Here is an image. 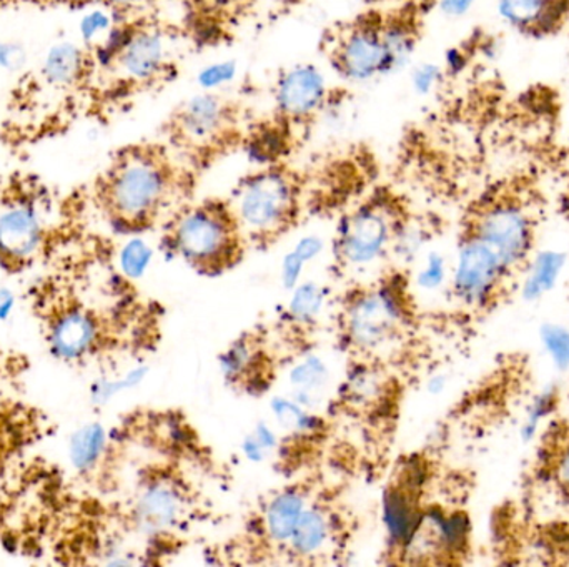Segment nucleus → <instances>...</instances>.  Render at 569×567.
<instances>
[{"label":"nucleus","instance_id":"13","mask_svg":"<svg viewBox=\"0 0 569 567\" xmlns=\"http://www.w3.org/2000/svg\"><path fill=\"white\" fill-rule=\"evenodd\" d=\"M523 478L525 489L547 496L569 516V415L547 416Z\"/></svg>","mask_w":569,"mask_h":567},{"label":"nucleus","instance_id":"3","mask_svg":"<svg viewBox=\"0 0 569 567\" xmlns=\"http://www.w3.org/2000/svg\"><path fill=\"white\" fill-rule=\"evenodd\" d=\"M87 107L116 112L137 97L162 90L180 77L189 50L147 22H116L92 50Z\"/></svg>","mask_w":569,"mask_h":567},{"label":"nucleus","instance_id":"39","mask_svg":"<svg viewBox=\"0 0 569 567\" xmlns=\"http://www.w3.org/2000/svg\"><path fill=\"white\" fill-rule=\"evenodd\" d=\"M567 396H568V402H569V388H568V393H567Z\"/></svg>","mask_w":569,"mask_h":567},{"label":"nucleus","instance_id":"18","mask_svg":"<svg viewBox=\"0 0 569 567\" xmlns=\"http://www.w3.org/2000/svg\"><path fill=\"white\" fill-rule=\"evenodd\" d=\"M307 508V498L298 489H288V492L277 495L269 503L266 515H263V528H266L270 541L277 543V545H288Z\"/></svg>","mask_w":569,"mask_h":567},{"label":"nucleus","instance_id":"35","mask_svg":"<svg viewBox=\"0 0 569 567\" xmlns=\"http://www.w3.org/2000/svg\"><path fill=\"white\" fill-rule=\"evenodd\" d=\"M473 3L475 0H438V6L443 10L445 16L453 17V19L463 17Z\"/></svg>","mask_w":569,"mask_h":567},{"label":"nucleus","instance_id":"25","mask_svg":"<svg viewBox=\"0 0 569 567\" xmlns=\"http://www.w3.org/2000/svg\"><path fill=\"white\" fill-rule=\"evenodd\" d=\"M560 256L555 255V253H540L533 269H531L530 275H528L527 282H525L523 292H527L530 298L543 295L545 292H548L553 286L558 272H560Z\"/></svg>","mask_w":569,"mask_h":567},{"label":"nucleus","instance_id":"20","mask_svg":"<svg viewBox=\"0 0 569 567\" xmlns=\"http://www.w3.org/2000/svg\"><path fill=\"white\" fill-rule=\"evenodd\" d=\"M331 536H333V522L330 515L320 506H313V508H307L301 516L288 546L293 555L301 558L317 556L330 543Z\"/></svg>","mask_w":569,"mask_h":567},{"label":"nucleus","instance_id":"16","mask_svg":"<svg viewBox=\"0 0 569 567\" xmlns=\"http://www.w3.org/2000/svg\"><path fill=\"white\" fill-rule=\"evenodd\" d=\"M186 512V499L180 495L179 488L170 483L159 482L149 486L137 499L133 516L137 526L143 533H157L172 529L179 525Z\"/></svg>","mask_w":569,"mask_h":567},{"label":"nucleus","instance_id":"12","mask_svg":"<svg viewBox=\"0 0 569 567\" xmlns=\"http://www.w3.org/2000/svg\"><path fill=\"white\" fill-rule=\"evenodd\" d=\"M401 553L413 565H465L473 555L470 513L457 506H425L418 528Z\"/></svg>","mask_w":569,"mask_h":567},{"label":"nucleus","instance_id":"30","mask_svg":"<svg viewBox=\"0 0 569 567\" xmlns=\"http://www.w3.org/2000/svg\"><path fill=\"white\" fill-rule=\"evenodd\" d=\"M305 265L307 263L291 250L282 260V269H280V280L284 290H293L300 283L303 275Z\"/></svg>","mask_w":569,"mask_h":567},{"label":"nucleus","instance_id":"32","mask_svg":"<svg viewBox=\"0 0 569 567\" xmlns=\"http://www.w3.org/2000/svg\"><path fill=\"white\" fill-rule=\"evenodd\" d=\"M293 252L303 260L305 263L313 262L323 252V240L320 236L308 235L300 239V242L293 246Z\"/></svg>","mask_w":569,"mask_h":567},{"label":"nucleus","instance_id":"17","mask_svg":"<svg viewBox=\"0 0 569 567\" xmlns=\"http://www.w3.org/2000/svg\"><path fill=\"white\" fill-rule=\"evenodd\" d=\"M99 342V325L89 312L67 310L57 316L50 328V343L56 355L66 360L82 358Z\"/></svg>","mask_w":569,"mask_h":567},{"label":"nucleus","instance_id":"23","mask_svg":"<svg viewBox=\"0 0 569 567\" xmlns=\"http://www.w3.org/2000/svg\"><path fill=\"white\" fill-rule=\"evenodd\" d=\"M107 433L100 425L83 426L70 443V458L79 469H89L106 452Z\"/></svg>","mask_w":569,"mask_h":567},{"label":"nucleus","instance_id":"34","mask_svg":"<svg viewBox=\"0 0 569 567\" xmlns=\"http://www.w3.org/2000/svg\"><path fill=\"white\" fill-rule=\"evenodd\" d=\"M440 67H421V69H418L417 73H415V87H417V90H420L421 93L430 92V90L433 89L435 85H437L438 80H440Z\"/></svg>","mask_w":569,"mask_h":567},{"label":"nucleus","instance_id":"26","mask_svg":"<svg viewBox=\"0 0 569 567\" xmlns=\"http://www.w3.org/2000/svg\"><path fill=\"white\" fill-rule=\"evenodd\" d=\"M152 259L153 250L150 249L149 243L140 239H133L120 250V269H122L123 275L129 276V279H140V276L146 275Z\"/></svg>","mask_w":569,"mask_h":567},{"label":"nucleus","instance_id":"6","mask_svg":"<svg viewBox=\"0 0 569 567\" xmlns=\"http://www.w3.org/2000/svg\"><path fill=\"white\" fill-rule=\"evenodd\" d=\"M253 119L242 100L220 90H203L173 107L163 120L160 139L200 175L246 150Z\"/></svg>","mask_w":569,"mask_h":567},{"label":"nucleus","instance_id":"21","mask_svg":"<svg viewBox=\"0 0 569 567\" xmlns=\"http://www.w3.org/2000/svg\"><path fill=\"white\" fill-rule=\"evenodd\" d=\"M288 379H290L291 389H293L291 398L311 409V406L320 398L321 392L330 383L331 373L327 362L321 356L311 353V355H305L300 362L291 366Z\"/></svg>","mask_w":569,"mask_h":567},{"label":"nucleus","instance_id":"9","mask_svg":"<svg viewBox=\"0 0 569 567\" xmlns=\"http://www.w3.org/2000/svg\"><path fill=\"white\" fill-rule=\"evenodd\" d=\"M490 531L498 565H569V518L545 516L528 492L497 506Z\"/></svg>","mask_w":569,"mask_h":567},{"label":"nucleus","instance_id":"28","mask_svg":"<svg viewBox=\"0 0 569 567\" xmlns=\"http://www.w3.org/2000/svg\"><path fill=\"white\" fill-rule=\"evenodd\" d=\"M236 63H216V65L207 67V69L200 73V85L203 87V90H220V87L236 79Z\"/></svg>","mask_w":569,"mask_h":567},{"label":"nucleus","instance_id":"1","mask_svg":"<svg viewBox=\"0 0 569 567\" xmlns=\"http://www.w3.org/2000/svg\"><path fill=\"white\" fill-rule=\"evenodd\" d=\"M199 173L162 139L130 143L113 153L96 182V199L113 225L142 230L176 213Z\"/></svg>","mask_w":569,"mask_h":567},{"label":"nucleus","instance_id":"14","mask_svg":"<svg viewBox=\"0 0 569 567\" xmlns=\"http://www.w3.org/2000/svg\"><path fill=\"white\" fill-rule=\"evenodd\" d=\"M403 298L391 288L365 293L351 302L347 313L348 340L361 352L375 353L387 348L400 336L405 325Z\"/></svg>","mask_w":569,"mask_h":567},{"label":"nucleus","instance_id":"19","mask_svg":"<svg viewBox=\"0 0 569 567\" xmlns=\"http://www.w3.org/2000/svg\"><path fill=\"white\" fill-rule=\"evenodd\" d=\"M498 12L508 26L525 32H545L560 17L558 0H498Z\"/></svg>","mask_w":569,"mask_h":567},{"label":"nucleus","instance_id":"37","mask_svg":"<svg viewBox=\"0 0 569 567\" xmlns=\"http://www.w3.org/2000/svg\"><path fill=\"white\" fill-rule=\"evenodd\" d=\"M363 6H395V3L407 2V0H361Z\"/></svg>","mask_w":569,"mask_h":567},{"label":"nucleus","instance_id":"4","mask_svg":"<svg viewBox=\"0 0 569 567\" xmlns=\"http://www.w3.org/2000/svg\"><path fill=\"white\" fill-rule=\"evenodd\" d=\"M347 90L333 85L320 67H284L270 87V112L253 119L243 152L262 163L282 162L307 142L328 110L340 105Z\"/></svg>","mask_w":569,"mask_h":567},{"label":"nucleus","instance_id":"5","mask_svg":"<svg viewBox=\"0 0 569 567\" xmlns=\"http://www.w3.org/2000/svg\"><path fill=\"white\" fill-rule=\"evenodd\" d=\"M541 209L533 192L495 186L470 203L458 236L473 242L523 292L541 253Z\"/></svg>","mask_w":569,"mask_h":567},{"label":"nucleus","instance_id":"8","mask_svg":"<svg viewBox=\"0 0 569 567\" xmlns=\"http://www.w3.org/2000/svg\"><path fill=\"white\" fill-rule=\"evenodd\" d=\"M307 175L291 160L262 163L247 173L229 200L243 236L273 239L287 232L303 209Z\"/></svg>","mask_w":569,"mask_h":567},{"label":"nucleus","instance_id":"2","mask_svg":"<svg viewBox=\"0 0 569 567\" xmlns=\"http://www.w3.org/2000/svg\"><path fill=\"white\" fill-rule=\"evenodd\" d=\"M427 16L417 0L365 6L325 27L318 52L341 82H371L407 65L420 45Z\"/></svg>","mask_w":569,"mask_h":567},{"label":"nucleus","instance_id":"27","mask_svg":"<svg viewBox=\"0 0 569 567\" xmlns=\"http://www.w3.org/2000/svg\"><path fill=\"white\" fill-rule=\"evenodd\" d=\"M253 350L250 343L237 342L236 345L230 346L229 352L223 353L220 358V368H222L223 376L227 379L242 378L247 369L252 368Z\"/></svg>","mask_w":569,"mask_h":567},{"label":"nucleus","instance_id":"15","mask_svg":"<svg viewBox=\"0 0 569 567\" xmlns=\"http://www.w3.org/2000/svg\"><path fill=\"white\" fill-rule=\"evenodd\" d=\"M43 226L39 210L29 200L6 202L0 209V259L23 263L32 259L42 243Z\"/></svg>","mask_w":569,"mask_h":567},{"label":"nucleus","instance_id":"31","mask_svg":"<svg viewBox=\"0 0 569 567\" xmlns=\"http://www.w3.org/2000/svg\"><path fill=\"white\" fill-rule=\"evenodd\" d=\"M547 340L550 348L553 350L558 363L565 366L569 363V335L563 330L547 328Z\"/></svg>","mask_w":569,"mask_h":567},{"label":"nucleus","instance_id":"36","mask_svg":"<svg viewBox=\"0 0 569 567\" xmlns=\"http://www.w3.org/2000/svg\"><path fill=\"white\" fill-rule=\"evenodd\" d=\"M10 306H12V298L7 293H0V318L9 313Z\"/></svg>","mask_w":569,"mask_h":567},{"label":"nucleus","instance_id":"38","mask_svg":"<svg viewBox=\"0 0 569 567\" xmlns=\"http://www.w3.org/2000/svg\"><path fill=\"white\" fill-rule=\"evenodd\" d=\"M10 60V49L3 43H0V67L9 65Z\"/></svg>","mask_w":569,"mask_h":567},{"label":"nucleus","instance_id":"29","mask_svg":"<svg viewBox=\"0 0 569 567\" xmlns=\"http://www.w3.org/2000/svg\"><path fill=\"white\" fill-rule=\"evenodd\" d=\"M443 279V260H441V256L430 255L428 256L423 269H421V272L418 273L417 286L420 290H427V292H430V290H435L437 286H440Z\"/></svg>","mask_w":569,"mask_h":567},{"label":"nucleus","instance_id":"24","mask_svg":"<svg viewBox=\"0 0 569 567\" xmlns=\"http://www.w3.org/2000/svg\"><path fill=\"white\" fill-rule=\"evenodd\" d=\"M323 306V288L313 282H300L291 290L288 315L291 316L293 322L300 323V325H310L321 315Z\"/></svg>","mask_w":569,"mask_h":567},{"label":"nucleus","instance_id":"33","mask_svg":"<svg viewBox=\"0 0 569 567\" xmlns=\"http://www.w3.org/2000/svg\"><path fill=\"white\" fill-rule=\"evenodd\" d=\"M242 453L250 463H263L269 456H272L253 432L243 439Z\"/></svg>","mask_w":569,"mask_h":567},{"label":"nucleus","instance_id":"22","mask_svg":"<svg viewBox=\"0 0 569 567\" xmlns=\"http://www.w3.org/2000/svg\"><path fill=\"white\" fill-rule=\"evenodd\" d=\"M272 413L282 429L291 435H310V433L317 432L318 419L311 415V409L291 396L273 398Z\"/></svg>","mask_w":569,"mask_h":567},{"label":"nucleus","instance_id":"7","mask_svg":"<svg viewBox=\"0 0 569 567\" xmlns=\"http://www.w3.org/2000/svg\"><path fill=\"white\" fill-rule=\"evenodd\" d=\"M260 0H73L99 6L116 22H147L179 40L189 52L227 45L247 26Z\"/></svg>","mask_w":569,"mask_h":567},{"label":"nucleus","instance_id":"10","mask_svg":"<svg viewBox=\"0 0 569 567\" xmlns=\"http://www.w3.org/2000/svg\"><path fill=\"white\" fill-rule=\"evenodd\" d=\"M243 233L229 200L183 205L170 220L172 249L199 269L220 270L239 253Z\"/></svg>","mask_w":569,"mask_h":567},{"label":"nucleus","instance_id":"11","mask_svg":"<svg viewBox=\"0 0 569 567\" xmlns=\"http://www.w3.org/2000/svg\"><path fill=\"white\" fill-rule=\"evenodd\" d=\"M410 220V212L397 193L388 186L375 190L338 225L337 252L341 262L353 269L375 265L390 252L398 233Z\"/></svg>","mask_w":569,"mask_h":567}]
</instances>
